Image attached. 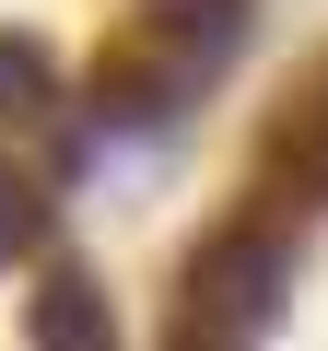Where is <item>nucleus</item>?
I'll return each mask as SVG.
<instances>
[{
	"label": "nucleus",
	"mask_w": 328,
	"mask_h": 351,
	"mask_svg": "<svg viewBox=\"0 0 328 351\" xmlns=\"http://www.w3.org/2000/svg\"><path fill=\"white\" fill-rule=\"evenodd\" d=\"M36 94H47V71H36L24 47H0V106H36Z\"/></svg>",
	"instance_id": "obj_5"
},
{
	"label": "nucleus",
	"mask_w": 328,
	"mask_h": 351,
	"mask_svg": "<svg viewBox=\"0 0 328 351\" xmlns=\"http://www.w3.org/2000/svg\"><path fill=\"white\" fill-rule=\"evenodd\" d=\"M36 234H47V211H36V188H24L12 164H0V258H12V246H36Z\"/></svg>",
	"instance_id": "obj_4"
},
{
	"label": "nucleus",
	"mask_w": 328,
	"mask_h": 351,
	"mask_svg": "<svg viewBox=\"0 0 328 351\" xmlns=\"http://www.w3.org/2000/svg\"><path fill=\"white\" fill-rule=\"evenodd\" d=\"M164 12H176V47H188L200 71H211L235 36H246V0H164Z\"/></svg>",
	"instance_id": "obj_3"
},
{
	"label": "nucleus",
	"mask_w": 328,
	"mask_h": 351,
	"mask_svg": "<svg viewBox=\"0 0 328 351\" xmlns=\"http://www.w3.org/2000/svg\"><path fill=\"white\" fill-rule=\"evenodd\" d=\"M293 176H305V188H328V117H316V129L293 141Z\"/></svg>",
	"instance_id": "obj_6"
},
{
	"label": "nucleus",
	"mask_w": 328,
	"mask_h": 351,
	"mask_svg": "<svg viewBox=\"0 0 328 351\" xmlns=\"http://www.w3.org/2000/svg\"><path fill=\"white\" fill-rule=\"evenodd\" d=\"M200 293H211L223 316H270V304L293 293V246H281V234H235V246H211Z\"/></svg>",
	"instance_id": "obj_1"
},
{
	"label": "nucleus",
	"mask_w": 328,
	"mask_h": 351,
	"mask_svg": "<svg viewBox=\"0 0 328 351\" xmlns=\"http://www.w3.org/2000/svg\"><path fill=\"white\" fill-rule=\"evenodd\" d=\"M36 351H117V316H106V293L82 269H59L36 293Z\"/></svg>",
	"instance_id": "obj_2"
}]
</instances>
